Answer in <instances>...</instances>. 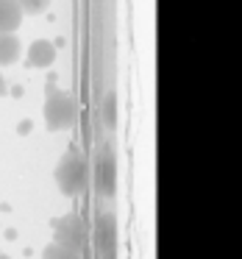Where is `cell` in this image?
I'll list each match as a JSON object with an SVG mask.
<instances>
[{"label": "cell", "instance_id": "6da1fadb", "mask_svg": "<svg viewBox=\"0 0 242 259\" xmlns=\"http://www.w3.org/2000/svg\"><path fill=\"white\" fill-rule=\"evenodd\" d=\"M42 114H45V123L51 131H67V128H73L75 120H78V103H75L73 95L59 90L56 84H47Z\"/></svg>", "mask_w": 242, "mask_h": 259}, {"label": "cell", "instance_id": "7a4b0ae2", "mask_svg": "<svg viewBox=\"0 0 242 259\" xmlns=\"http://www.w3.org/2000/svg\"><path fill=\"white\" fill-rule=\"evenodd\" d=\"M56 184L64 195H81L89 184V164H86L81 151H67L62 156V162L56 164Z\"/></svg>", "mask_w": 242, "mask_h": 259}, {"label": "cell", "instance_id": "3957f363", "mask_svg": "<svg viewBox=\"0 0 242 259\" xmlns=\"http://www.w3.org/2000/svg\"><path fill=\"white\" fill-rule=\"evenodd\" d=\"M53 242H59V245L70 248V251L81 253V248H84L86 242V229H84V220L78 218V214H64V218L56 220V229H53Z\"/></svg>", "mask_w": 242, "mask_h": 259}, {"label": "cell", "instance_id": "277c9868", "mask_svg": "<svg viewBox=\"0 0 242 259\" xmlns=\"http://www.w3.org/2000/svg\"><path fill=\"white\" fill-rule=\"evenodd\" d=\"M23 9L17 6V0H0V34H14L23 23Z\"/></svg>", "mask_w": 242, "mask_h": 259}, {"label": "cell", "instance_id": "5b68a950", "mask_svg": "<svg viewBox=\"0 0 242 259\" xmlns=\"http://www.w3.org/2000/svg\"><path fill=\"white\" fill-rule=\"evenodd\" d=\"M53 59H56V48H53V42L36 39V42H31L28 59H25V62H28L31 67H51Z\"/></svg>", "mask_w": 242, "mask_h": 259}, {"label": "cell", "instance_id": "8992f818", "mask_svg": "<svg viewBox=\"0 0 242 259\" xmlns=\"http://www.w3.org/2000/svg\"><path fill=\"white\" fill-rule=\"evenodd\" d=\"M20 51H23V45H20L17 36L14 34H0V67H9V64L17 62Z\"/></svg>", "mask_w": 242, "mask_h": 259}, {"label": "cell", "instance_id": "52a82bcc", "mask_svg": "<svg viewBox=\"0 0 242 259\" xmlns=\"http://www.w3.org/2000/svg\"><path fill=\"white\" fill-rule=\"evenodd\" d=\"M42 259H78V253L59 245V242H47L45 251H42Z\"/></svg>", "mask_w": 242, "mask_h": 259}, {"label": "cell", "instance_id": "ba28073f", "mask_svg": "<svg viewBox=\"0 0 242 259\" xmlns=\"http://www.w3.org/2000/svg\"><path fill=\"white\" fill-rule=\"evenodd\" d=\"M112 159L109 156H103L101 159V164H98V179H101V187H103V192H112Z\"/></svg>", "mask_w": 242, "mask_h": 259}, {"label": "cell", "instance_id": "9c48e42d", "mask_svg": "<svg viewBox=\"0 0 242 259\" xmlns=\"http://www.w3.org/2000/svg\"><path fill=\"white\" fill-rule=\"evenodd\" d=\"M47 3H51V0H17V6L23 9V14H31V17L45 12Z\"/></svg>", "mask_w": 242, "mask_h": 259}, {"label": "cell", "instance_id": "30bf717a", "mask_svg": "<svg viewBox=\"0 0 242 259\" xmlns=\"http://www.w3.org/2000/svg\"><path fill=\"white\" fill-rule=\"evenodd\" d=\"M106 120H109V125L117 123L114 120V95H109V101H106Z\"/></svg>", "mask_w": 242, "mask_h": 259}, {"label": "cell", "instance_id": "8fae6325", "mask_svg": "<svg viewBox=\"0 0 242 259\" xmlns=\"http://www.w3.org/2000/svg\"><path fill=\"white\" fill-rule=\"evenodd\" d=\"M6 92V81H3V75H0V95Z\"/></svg>", "mask_w": 242, "mask_h": 259}, {"label": "cell", "instance_id": "7c38bea8", "mask_svg": "<svg viewBox=\"0 0 242 259\" xmlns=\"http://www.w3.org/2000/svg\"><path fill=\"white\" fill-rule=\"evenodd\" d=\"M0 259H12V256H9V253H3V251H0Z\"/></svg>", "mask_w": 242, "mask_h": 259}]
</instances>
